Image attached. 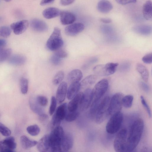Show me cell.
I'll return each instance as SVG.
<instances>
[{"instance_id": "6da1fadb", "label": "cell", "mask_w": 152, "mask_h": 152, "mask_svg": "<svg viewBox=\"0 0 152 152\" xmlns=\"http://www.w3.org/2000/svg\"><path fill=\"white\" fill-rule=\"evenodd\" d=\"M144 128V122L141 118H137L132 123L128 133L126 152H131L137 146L142 137Z\"/></svg>"}, {"instance_id": "7a4b0ae2", "label": "cell", "mask_w": 152, "mask_h": 152, "mask_svg": "<svg viewBox=\"0 0 152 152\" xmlns=\"http://www.w3.org/2000/svg\"><path fill=\"white\" fill-rule=\"evenodd\" d=\"M63 44L61 30L59 28L55 27L47 41V48L51 51H56L59 49Z\"/></svg>"}, {"instance_id": "3957f363", "label": "cell", "mask_w": 152, "mask_h": 152, "mask_svg": "<svg viewBox=\"0 0 152 152\" xmlns=\"http://www.w3.org/2000/svg\"><path fill=\"white\" fill-rule=\"evenodd\" d=\"M110 100L109 96H106L100 102L94 118L96 123H102L109 116L108 108Z\"/></svg>"}, {"instance_id": "277c9868", "label": "cell", "mask_w": 152, "mask_h": 152, "mask_svg": "<svg viewBox=\"0 0 152 152\" xmlns=\"http://www.w3.org/2000/svg\"><path fill=\"white\" fill-rule=\"evenodd\" d=\"M128 132L125 129H123L117 134L114 140L113 146L116 152H126Z\"/></svg>"}, {"instance_id": "5b68a950", "label": "cell", "mask_w": 152, "mask_h": 152, "mask_svg": "<svg viewBox=\"0 0 152 152\" xmlns=\"http://www.w3.org/2000/svg\"><path fill=\"white\" fill-rule=\"evenodd\" d=\"M123 118V114L121 112L111 115L106 126L107 132L111 134L118 132L121 126Z\"/></svg>"}, {"instance_id": "8992f818", "label": "cell", "mask_w": 152, "mask_h": 152, "mask_svg": "<svg viewBox=\"0 0 152 152\" xmlns=\"http://www.w3.org/2000/svg\"><path fill=\"white\" fill-rule=\"evenodd\" d=\"M123 94L121 93L114 94L110 100L108 108V114L112 115L120 112L122 106V100Z\"/></svg>"}, {"instance_id": "52a82bcc", "label": "cell", "mask_w": 152, "mask_h": 152, "mask_svg": "<svg viewBox=\"0 0 152 152\" xmlns=\"http://www.w3.org/2000/svg\"><path fill=\"white\" fill-rule=\"evenodd\" d=\"M64 134L63 129L61 126L53 129L49 135L50 148L61 147V141Z\"/></svg>"}, {"instance_id": "ba28073f", "label": "cell", "mask_w": 152, "mask_h": 152, "mask_svg": "<svg viewBox=\"0 0 152 152\" xmlns=\"http://www.w3.org/2000/svg\"><path fill=\"white\" fill-rule=\"evenodd\" d=\"M108 86V81L106 79H102L99 81L92 90V101L101 99L106 92Z\"/></svg>"}, {"instance_id": "9c48e42d", "label": "cell", "mask_w": 152, "mask_h": 152, "mask_svg": "<svg viewBox=\"0 0 152 152\" xmlns=\"http://www.w3.org/2000/svg\"><path fill=\"white\" fill-rule=\"evenodd\" d=\"M92 90L87 88L83 93V96L79 107V110L83 111L87 109L90 106L92 101Z\"/></svg>"}, {"instance_id": "30bf717a", "label": "cell", "mask_w": 152, "mask_h": 152, "mask_svg": "<svg viewBox=\"0 0 152 152\" xmlns=\"http://www.w3.org/2000/svg\"><path fill=\"white\" fill-rule=\"evenodd\" d=\"M67 110V104L66 103H62L56 110L52 119L55 121L61 123V121L65 118Z\"/></svg>"}, {"instance_id": "8fae6325", "label": "cell", "mask_w": 152, "mask_h": 152, "mask_svg": "<svg viewBox=\"0 0 152 152\" xmlns=\"http://www.w3.org/2000/svg\"><path fill=\"white\" fill-rule=\"evenodd\" d=\"M29 25L28 20H24L12 23L10 28L16 35H19L23 33Z\"/></svg>"}, {"instance_id": "7c38bea8", "label": "cell", "mask_w": 152, "mask_h": 152, "mask_svg": "<svg viewBox=\"0 0 152 152\" xmlns=\"http://www.w3.org/2000/svg\"><path fill=\"white\" fill-rule=\"evenodd\" d=\"M84 25L80 23H72L66 26L65 29L66 34L70 36H74L82 32L84 29Z\"/></svg>"}, {"instance_id": "4fadbf2b", "label": "cell", "mask_w": 152, "mask_h": 152, "mask_svg": "<svg viewBox=\"0 0 152 152\" xmlns=\"http://www.w3.org/2000/svg\"><path fill=\"white\" fill-rule=\"evenodd\" d=\"M30 25L34 30L39 32L46 31L48 29L46 23L43 20L38 18H34L30 22Z\"/></svg>"}, {"instance_id": "5bb4252c", "label": "cell", "mask_w": 152, "mask_h": 152, "mask_svg": "<svg viewBox=\"0 0 152 152\" xmlns=\"http://www.w3.org/2000/svg\"><path fill=\"white\" fill-rule=\"evenodd\" d=\"M67 90V83L64 81L62 82L59 84L56 91V99L58 103H61L64 100Z\"/></svg>"}, {"instance_id": "9a60e30c", "label": "cell", "mask_w": 152, "mask_h": 152, "mask_svg": "<svg viewBox=\"0 0 152 152\" xmlns=\"http://www.w3.org/2000/svg\"><path fill=\"white\" fill-rule=\"evenodd\" d=\"M83 96V92H79L67 104V110L68 111L72 112L79 109Z\"/></svg>"}, {"instance_id": "2e32d148", "label": "cell", "mask_w": 152, "mask_h": 152, "mask_svg": "<svg viewBox=\"0 0 152 152\" xmlns=\"http://www.w3.org/2000/svg\"><path fill=\"white\" fill-rule=\"evenodd\" d=\"M60 15V21L63 25L71 24L76 20L75 15L72 13L68 11L61 12Z\"/></svg>"}, {"instance_id": "e0dca14e", "label": "cell", "mask_w": 152, "mask_h": 152, "mask_svg": "<svg viewBox=\"0 0 152 152\" xmlns=\"http://www.w3.org/2000/svg\"><path fill=\"white\" fill-rule=\"evenodd\" d=\"M80 88L79 82L71 83L67 90L66 96L67 99L69 100L72 99L79 93Z\"/></svg>"}, {"instance_id": "ac0fdd59", "label": "cell", "mask_w": 152, "mask_h": 152, "mask_svg": "<svg viewBox=\"0 0 152 152\" xmlns=\"http://www.w3.org/2000/svg\"><path fill=\"white\" fill-rule=\"evenodd\" d=\"M29 105L31 110L38 115L45 113L43 107L40 105L37 102L36 97L31 96L29 99Z\"/></svg>"}, {"instance_id": "d6986e66", "label": "cell", "mask_w": 152, "mask_h": 152, "mask_svg": "<svg viewBox=\"0 0 152 152\" xmlns=\"http://www.w3.org/2000/svg\"><path fill=\"white\" fill-rule=\"evenodd\" d=\"M37 148L40 152H47L50 148L49 135H45L38 142Z\"/></svg>"}, {"instance_id": "ffe728a7", "label": "cell", "mask_w": 152, "mask_h": 152, "mask_svg": "<svg viewBox=\"0 0 152 152\" xmlns=\"http://www.w3.org/2000/svg\"><path fill=\"white\" fill-rule=\"evenodd\" d=\"M118 63L109 62L103 65L102 68V76L110 75L116 71L118 66Z\"/></svg>"}, {"instance_id": "44dd1931", "label": "cell", "mask_w": 152, "mask_h": 152, "mask_svg": "<svg viewBox=\"0 0 152 152\" xmlns=\"http://www.w3.org/2000/svg\"><path fill=\"white\" fill-rule=\"evenodd\" d=\"M83 76L81 71L79 69H75L69 72L67 76V80L71 83L79 82Z\"/></svg>"}, {"instance_id": "7402d4cb", "label": "cell", "mask_w": 152, "mask_h": 152, "mask_svg": "<svg viewBox=\"0 0 152 152\" xmlns=\"http://www.w3.org/2000/svg\"><path fill=\"white\" fill-rule=\"evenodd\" d=\"M97 9L100 12L107 13L110 12L113 8V6L110 2L105 0L99 1L97 4Z\"/></svg>"}, {"instance_id": "603a6c76", "label": "cell", "mask_w": 152, "mask_h": 152, "mask_svg": "<svg viewBox=\"0 0 152 152\" xmlns=\"http://www.w3.org/2000/svg\"><path fill=\"white\" fill-rule=\"evenodd\" d=\"M73 140L72 136L69 134H64L62 140L61 148L65 151H67L70 149L73 146Z\"/></svg>"}, {"instance_id": "cb8c5ba5", "label": "cell", "mask_w": 152, "mask_h": 152, "mask_svg": "<svg viewBox=\"0 0 152 152\" xmlns=\"http://www.w3.org/2000/svg\"><path fill=\"white\" fill-rule=\"evenodd\" d=\"M61 12V11L57 8L50 7L45 9L42 12V14L45 18L51 19L59 15Z\"/></svg>"}, {"instance_id": "d4e9b609", "label": "cell", "mask_w": 152, "mask_h": 152, "mask_svg": "<svg viewBox=\"0 0 152 152\" xmlns=\"http://www.w3.org/2000/svg\"><path fill=\"white\" fill-rule=\"evenodd\" d=\"M142 13L144 18L150 20L152 18V2L151 0L147 1L143 5Z\"/></svg>"}, {"instance_id": "484cf974", "label": "cell", "mask_w": 152, "mask_h": 152, "mask_svg": "<svg viewBox=\"0 0 152 152\" xmlns=\"http://www.w3.org/2000/svg\"><path fill=\"white\" fill-rule=\"evenodd\" d=\"M20 140L22 147L25 149H28L35 146L38 143V142L31 140L25 135L21 136Z\"/></svg>"}, {"instance_id": "4316f807", "label": "cell", "mask_w": 152, "mask_h": 152, "mask_svg": "<svg viewBox=\"0 0 152 152\" xmlns=\"http://www.w3.org/2000/svg\"><path fill=\"white\" fill-rule=\"evenodd\" d=\"M0 146L11 150L15 149L16 147V143L14 137H8L0 142Z\"/></svg>"}, {"instance_id": "83f0119b", "label": "cell", "mask_w": 152, "mask_h": 152, "mask_svg": "<svg viewBox=\"0 0 152 152\" xmlns=\"http://www.w3.org/2000/svg\"><path fill=\"white\" fill-rule=\"evenodd\" d=\"M26 61V58L23 56L16 54L10 57L9 62L10 64L13 65H20L24 64Z\"/></svg>"}, {"instance_id": "f1b7e54d", "label": "cell", "mask_w": 152, "mask_h": 152, "mask_svg": "<svg viewBox=\"0 0 152 152\" xmlns=\"http://www.w3.org/2000/svg\"><path fill=\"white\" fill-rule=\"evenodd\" d=\"M136 67L137 71L140 74L143 80L145 82H147L148 80L149 73L147 68L140 63H137Z\"/></svg>"}, {"instance_id": "f546056e", "label": "cell", "mask_w": 152, "mask_h": 152, "mask_svg": "<svg viewBox=\"0 0 152 152\" xmlns=\"http://www.w3.org/2000/svg\"><path fill=\"white\" fill-rule=\"evenodd\" d=\"M151 26L147 25H138L133 28V30L135 32L144 35L149 34L151 31Z\"/></svg>"}, {"instance_id": "4dcf8cb0", "label": "cell", "mask_w": 152, "mask_h": 152, "mask_svg": "<svg viewBox=\"0 0 152 152\" xmlns=\"http://www.w3.org/2000/svg\"><path fill=\"white\" fill-rule=\"evenodd\" d=\"M96 75H90L85 77L80 83V87L85 88L94 84L97 79Z\"/></svg>"}, {"instance_id": "1f68e13d", "label": "cell", "mask_w": 152, "mask_h": 152, "mask_svg": "<svg viewBox=\"0 0 152 152\" xmlns=\"http://www.w3.org/2000/svg\"><path fill=\"white\" fill-rule=\"evenodd\" d=\"M12 51V50L10 48H0V63L8 58L11 54Z\"/></svg>"}, {"instance_id": "d6a6232c", "label": "cell", "mask_w": 152, "mask_h": 152, "mask_svg": "<svg viewBox=\"0 0 152 152\" xmlns=\"http://www.w3.org/2000/svg\"><path fill=\"white\" fill-rule=\"evenodd\" d=\"M79 109L75 111L70 112L67 110L65 119L69 122H72L75 120L79 115Z\"/></svg>"}, {"instance_id": "836d02e7", "label": "cell", "mask_w": 152, "mask_h": 152, "mask_svg": "<svg viewBox=\"0 0 152 152\" xmlns=\"http://www.w3.org/2000/svg\"><path fill=\"white\" fill-rule=\"evenodd\" d=\"M101 101V99L92 101L89 111V115L92 118H94L97 108Z\"/></svg>"}, {"instance_id": "e575fe53", "label": "cell", "mask_w": 152, "mask_h": 152, "mask_svg": "<svg viewBox=\"0 0 152 152\" xmlns=\"http://www.w3.org/2000/svg\"><path fill=\"white\" fill-rule=\"evenodd\" d=\"M64 73L63 71H60L58 72L54 77L52 82L53 84L57 85L61 83L64 79Z\"/></svg>"}, {"instance_id": "d590c367", "label": "cell", "mask_w": 152, "mask_h": 152, "mask_svg": "<svg viewBox=\"0 0 152 152\" xmlns=\"http://www.w3.org/2000/svg\"><path fill=\"white\" fill-rule=\"evenodd\" d=\"M133 99V96L129 95L123 96L122 100V105L126 108H129L131 107Z\"/></svg>"}, {"instance_id": "8d00e7d4", "label": "cell", "mask_w": 152, "mask_h": 152, "mask_svg": "<svg viewBox=\"0 0 152 152\" xmlns=\"http://www.w3.org/2000/svg\"><path fill=\"white\" fill-rule=\"evenodd\" d=\"M26 130L28 133L32 136L37 135L40 131L39 127L36 124L28 126Z\"/></svg>"}, {"instance_id": "74e56055", "label": "cell", "mask_w": 152, "mask_h": 152, "mask_svg": "<svg viewBox=\"0 0 152 152\" xmlns=\"http://www.w3.org/2000/svg\"><path fill=\"white\" fill-rule=\"evenodd\" d=\"M20 91L23 94L27 93L28 89V81L26 78H22L20 80Z\"/></svg>"}, {"instance_id": "f35d334b", "label": "cell", "mask_w": 152, "mask_h": 152, "mask_svg": "<svg viewBox=\"0 0 152 152\" xmlns=\"http://www.w3.org/2000/svg\"><path fill=\"white\" fill-rule=\"evenodd\" d=\"M11 33V29L8 26H0V37H7L9 36Z\"/></svg>"}, {"instance_id": "ab89813d", "label": "cell", "mask_w": 152, "mask_h": 152, "mask_svg": "<svg viewBox=\"0 0 152 152\" xmlns=\"http://www.w3.org/2000/svg\"><path fill=\"white\" fill-rule=\"evenodd\" d=\"M36 100L39 104L42 107L47 105L48 99L47 98L42 95H38L36 97Z\"/></svg>"}, {"instance_id": "60d3db41", "label": "cell", "mask_w": 152, "mask_h": 152, "mask_svg": "<svg viewBox=\"0 0 152 152\" xmlns=\"http://www.w3.org/2000/svg\"><path fill=\"white\" fill-rule=\"evenodd\" d=\"M0 132L4 136L9 137L11 134V130L5 125L0 122Z\"/></svg>"}, {"instance_id": "b9f144b4", "label": "cell", "mask_w": 152, "mask_h": 152, "mask_svg": "<svg viewBox=\"0 0 152 152\" xmlns=\"http://www.w3.org/2000/svg\"><path fill=\"white\" fill-rule=\"evenodd\" d=\"M57 101L54 96L51 97L50 104L49 108V113L50 115H53L56 110Z\"/></svg>"}, {"instance_id": "7bdbcfd3", "label": "cell", "mask_w": 152, "mask_h": 152, "mask_svg": "<svg viewBox=\"0 0 152 152\" xmlns=\"http://www.w3.org/2000/svg\"><path fill=\"white\" fill-rule=\"evenodd\" d=\"M140 99L142 104L146 110L149 116V117H151V111L148 105L143 96H141Z\"/></svg>"}, {"instance_id": "ee69618b", "label": "cell", "mask_w": 152, "mask_h": 152, "mask_svg": "<svg viewBox=\"0 0 152 152\" xmlns=\"http://www.w3.org/2000/svg\"><path fill=\"white\" fill-rule=\"evenodd\" d=\"M61 58L58 57L54 54L51 56L50 59L51 63L55 65H59L61 62Z\"/></svg>"}, {"instance_id": "f6af8a7d", "label": "cell", "mask_w": 152, "mask_h": 152, "mask_svg": "<svg viewBox=\"0 0 152 152\" xmlns=\"http://www.w3.org/2000/svg\"><path fill=\"white\" fill-rule=\"evenodd\" d=\"M142 61L147 64H151L152 62V53H148L145 55L142 58Z\"/></svg>"}, {"instance_id": "bcb514c9", "label": "cell", "mask_w": 152, "mask_h": 152, "mask_svg": "<svg viewBox=\"0 0 152 152\" xmlns=\"http://www.w3.org/2000/svg\"><path fill=\"white\" fill-rule=\"evenodd\" d=\"M54 54L61 59L66 57L68 55V54L66 51L59 49L56 50Z\"/></svg>"}, {"instance_id": "7dc6e473", "label": "cell", "mask_w": 152, "mask_h": 152, "mask_svg": "<svg viewBox=\"0 0 152 152\" xmlns=\"http://www.w3.org/2000/svg\"><path fill=\"white\" fill-rule=\"evenodd\" d=\"M116 1L118 4L122 5H126L130 3H135L136 1L135 0H117Z\"/></svg>"}, {"instance_id": "c3c4849f", "label": "cell", "mask_w": 152, "mask_h": 152, "mask_svg": "<svg viewBox=\"0 0 152 152\" xmlns=\"http://www.w3.org/2000/svg\"><path fill=\"white\" fill-rule=\"evenodd\" d=\"M48 115L45 113L39 115V119L40 122L44 123L47 121L48 119Z\"/></svg>"}, {"instance_id": "681fc988", "label": "cell", "mask_w": 152, "mask_h": 152, "mask_svg": "<svg viewBox=\"0 0 152 152\" xmlns=\"http://www.w3.org/2000/svg\"><path fill=\"white\" fill-rule=\"evenodd\" d=\"M140 86L144 91L147 93L150 90L149 86L145 83L141 82L140 83Z\"/></svg>"}, {"instance_id": "f907efd6", "label": "cell", "mask_w": 152, "mask_h": 152, "mask_svg": "<svg viewBox=\"0 0 152 152\" xmlns=\"http://www.w3.org/2000/svg\"><path fill=\"white\" fill-rule=\"evenodd\" d=\"M74 0H62L60 1V4L63 6H67L73 3Z\"/></svg>"}, {"instance_id": "816d5d0a", "label": "cell", "mask_w": 152, "mask_h": 152, "mask_svg": "<svg viewBox=\"0 0 152 152\" xmlns=\"http://www.w3.org/2000/svg\"><path fill=\"white\" fill-rule=\"evenodd\" d=\"M49 152H62L61 147H55L50 148Z\"/></svg>"}, {"instance_id": "f5cc1de1", "label": "cell", "mask_w": 152, "mask_h": 152, "mask_svg": "<svg viewBox=\"0 0 152 152\" xmlns=\"http://www.w3.org/2000/svg\"><path fill=\"white\" fill-rule=\"evenodd\" d=\"M53 0H43L41 1L40 4L41 6H44L53 3Z\"/></svg>"}, {"instance_id": "db71d44e", "label": "cell", "mask_w": 152, "mask_h": 152, "mask_svg": "<svg viewBox=\"0 0 152 152\" xmlns=\"http://www.w3.org/2000/svg\"><path fill=\"white\" fill-rule=\"evenodd\" d=\"M100 20L101 22L106 23H110L112 21L110 19L108 18H102L100 19Z\"/></svg>"}, {"instance_id": "11a10c76", "label": "cell", "mask_w": 152, "mask_h": 152, "mask_svg": "<svg viewBox=\"0 0 152 152\" xmlns=\"http://www.w3.org/2000/svg\"><path fill=\"white\" fill-rule=\"evenodd\" d=\"M7 44V41L4 39H0V48H3Z\"/></svg>"}, {"instance_id": "9f6ffc18", "label": "cell", "mask_w": 152, "mask_h": 152, "mask_svg": "<svg viewBox=\"0 0 152 152\" xmlns=\"http://www.w3.org/2000/svg\"><path fill=\"white\" fill-rule=\"evenodd\" d=\"M1 152H15L13 150H11L2 146H0Z\"/></svg>"}, {"instance_id": "6f0895ef", "label": "cell", "mask_w": 152, "mask_h": 152, "mask_svg": "<svg viewBox=\"0 0 152 152\" xmlns=\"http://www.w3.org/2000/svg\"><path fill=\"white\" fill-rule=\"evenodd\" d=\"M1 19V18L0 17V20Z\"/></svg>"}]
</instances>
